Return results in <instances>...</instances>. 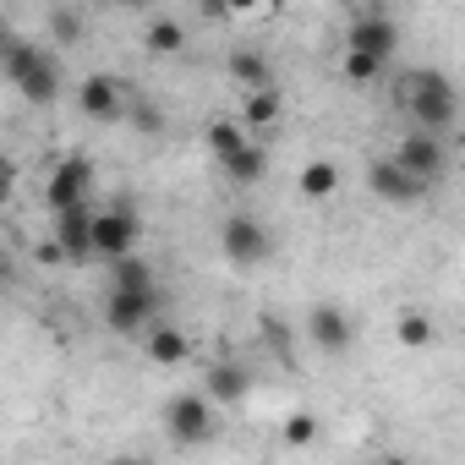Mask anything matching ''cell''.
I'll use <instances>...</instances> for the list:
<instances>
[{
    "mask_svg": "<svg viewBox=\"0 0 465 465\" xmlns=\"http://www.w3.org/2000/svg\"><path fill=\"white\" fill-rule=\"evenodd\" d=\"M77 104H83V115H88V121H121L126 94H121V83H115V77H88V83L77 88Z\"/></svg>",
    "mask_w": 465,
    "mask_h": 465,
    "instance_id": "8fae6325",
    "label": "cell"
},
{
    "mask_svg": "<svg viewBox=\"0 0 465 465\" xmlns=\"http://www.w3.org/2000/svg\"><path fill=\"white\" fill-rule=\"evenodd\" d=\"M219 252L236 263V269H258V263H269L274 236H269L263 219H252V213H230V219L219 224Z\"/></svg>",
    "mask_w": 465,
    "mask_h": 465,
    "instance_id": "7a4b0ae2",
    "label": "cell"
},
{
    "mask_svg": "<svg viewBox=\"0 0 465 465\" xmlns=\"http://www.w3.org/2000/svg\"><path fill=\"white\" fill-rule=\"evenodd\" d=\"M148 361L153 367H181L186 361V334L181 329H148Z\"/></svg>",
    "mask_w": 465,
    "mask_h": 465,
    "instance_id": "ffe728a7",
    "label": "cell"
},
{
    "mask_svg": "<svg viewBox=\"0 0 465 465\" xmlns=\"http://www.w3.org/2000/svg\"><path fill=\"white\" fill-rule=\"evenodd\" d=\"M263 0H230V12H258Z\"/></svg>",
    "mask_w": 465,
    "mask_h": 465,
    "instance_id": "4dcf8cb0",
    "label": "cell"
},
{
    "mask_svg": "<svg viewBox=\"0 0 465 465\" xmlns=\"http://www.w3.org/2000/svg\"><path fill=\"white\" fill-rule=\"evenodd\" d=\"M55 242L66 247L72 263H88V258H94V208H88V203L55 213Z\"/></svg>",
    "mask_w": 465,
    "mask_h": 465,
    "instance_id": "30bf717a",
    "label": "cell"
},
{
    "mask_svg": "<svg viewBox=\"0 0 465 465\" xmlns=\"http://www.w3.org/2000/svg\"><path fill=\"white\" fill-rule=\"evenodd\" d=\"M143 45H148V55H181L186 50V28L175 17H153L143 28Z\"/></svg>",
    "mask_w": 465,
    "mask_h": 465,
    "instance_id": "d6986e66",
    "label": "cell"
},
{
    "mask_svg": "<svg viewBox=\"0 0 465 465\" xmlns=\"http://www.w3.org/2000/svg\"><path fill=\"white\" fill-rule=\"evenodd\" d=\"M263 334H269V345L285 356V340H291V334H285V323H280V318H263Z\"/></svg>",
    "mask_w": 465,
    "mask_h": 465,
    "instance_id": "f546056e",
    "label": "cell"
},
{
    "mask_svg": "<svg viewBox=\"0 0 465 465\" xmlns=\"http://www.w3.org/2000/svg\"><path fill=\"white\" fill-rule=\"evenodd\" d=\"M242 121H247V126H274V121H280V94H274V88H247Z\"/></svg>",
    "mask_w": 465,
    "mask_h": 465,
    "instance_id": "603a6c76",
    "label": "cell"
},
{
    "mask_svg": "<svg viewBox=\"0 0 465 465\" xmlns=\"http://www.w3.org/2000/svg\"><path fill=\"white\" fill-rule=\"evenodd\" d=\"M405 110H411V121H416V126L443 132V126H454V115H460V88H454L443 72L421 66V72H411V77H405Z\"/></svg>",
    "mask_w": 465,
    "mask_h": 465,
    "instance_id": "6da1fadb",
    "label": "cell"
},
{
    "mask_svg": "<svg viewBox=\"0 0 465 465\" xmlns=\"http://www.w3.org/2000/svg\"><path fill=\"white\" fill-rule=\"evenodd\" d=\"M132 121H137L143 132H159V110H153V104H143V99L132 104Z\"/></svg>",
    "mask_w": 465,
    "mask_h": 465,
    "instance_id": "83f0119b",
    "label": "cell"
},
{
    "mask_svg": "<svg viewBox=\"0 0 465 465\" xmlns=\"http://www.w3.org/2000/svg\"><path fill=\"white\" fill-rule=\"evenodd\" d=\"M203 389L213 394V405H236V400L252 389V378H247V367H242V361H213V367H208V378H203Z\"/></svg>",
    "mask_w": 465,
    "mask_h": 465,
    "instance_id": "4fadbf2b",
    "label": "cell"
},
{
    "mask_svg": "<svg viewBox=\"0 0 465 465\" xmlns=\"http://www.w3.org/2000/svg\"><path fill=\"white\" fill-rule=\"evenodd\" d=\"M88 192H94V164H88L83 153H66V159L50 170V181H45V208H50V213L83 208Z\"/></svg>",
    "mask_w": 465,
    "mask_h": 465,
    "instance_id": "277c9868",
    "label": "cell"
},
{
    "mask_svg": "<svg viewBox=\"0 0 465 465\" xmlns=\"http://www.w3.org/2000/svg\"><path fill=\"white\" fill-rule=\"evenodd\" d=\"M383 66H389L383 55H372V50H351V45H345V61H340V72H345V77H351L356 88L378 83V72H383Z\"/></svg>",
    "mask_w": 465,
    "mask_h": 465,
    "instance_id": "7402d4cb",
    "label": "cell"
},
{
    "mask_svg": "<svg viewBox=\"0 0 465 465\" xmlns=\"http://www.w3.org/2000/svg\"><path fill=\"white\" fill-rule=\"evenodd\" d=\"M307 340H312L318 351L340 356V351H351V340H356V318H351L345 307L323 302V307H312V312H307Z\"/></svg>",
    "mask_w": 465,
    "mask_h": 465,
    "instance_id": "ba28073f",
    "label": "cell"
},
{
    "mask_svg": "<svg viewBox=\"0 0 465 465\" xmlns=\"http://www.w3.org/2000/svg\"><path fill=\"white\" fill-rule=\"evenodd\" d=\"M394 159H400V164H405L411 175H421V181H438V175H443V159H449V153H443L438 132H427V126H421V132H411V137H405V143L394 148Z\"/></svg>",
    "mask_w": 465,
    "mask_h": 465,
    "instance_id": "9c48e42d",
    "label": "cell"
},
{
    "mask_svg": "<svg viewBox=\"0 0 465 465\" xmlns=\"http://www.w3.org/2000/svg\"><path fill=\"white\" fill-rule=\"evenodd\" d=\"M197 12H203L208 23H219V17H236V12H230V0H197Z\"/></svg>",
    "mask_w": 465,
    "mask_h": 465,
    "instance_id": "f1b7e54d",
    "label": "cell"
},
{
    "mask_svg": "<svg viewBox=\"0 0 465 465\" xmlns=\"http://www.w3.org/2000/svg\"><path fill=\"white\" fill-rule=\"evenodd\" d=\"M213 427H219V416H213V394H208V389H203V394H175V400L164 405V432H170L175 443H208Z\"/></svg>",
    "mask_w": 465,
    "mask_h": 465,
    "instance_id": "3957f363",
    "label": "cell"
},
{
    "mask_svg": "<svg viewBox=\"0 0 465 465\" xmlns=\"http://www.w3.org/2000/svg\"><path fill=\"white\" fill-rule=\"evenodd\" d=\"M345 45H351V50H372V55L394 61V50H400V28H394V17H356Z\"/></svg>",
    "mask_w": 465,
    "mask_h": 465,
    "instance_id": "7c38bea8",
    "label": "cell"
},
{
    "mask_svg": "<svg viewBox=\"0 0 465 465\" xmlns=\"http://www.w3.org/2000/svg\"><path fill=\"white\" fill-rule=\"evenodd\" d=\"M296 186H302L307 203H329V197L340 192V164H334V159H307L302 175H296Z\"/></svg>",
    "mask_w": 465,
    "mask_h": 465,
    "instance_id": "9a60e30c",
    "label": "cell"
},
{
    "mask_svg": "<svg viewBox=\"0 0 465 465\" xmlns=\"http://www.w3.org/2000/svg\"><path fill=\"white\" fill-rule=\"evenodd\" d=\"M137 236H143V219L132 208H94V258H121V252H137Z\"/></svg>",
    "mask_w": 465,
    "mask_h": 465,
    "instance_id": "5b68a950",
    "label": "cell"
},
{
    "mask_svg": "<svg viewBox=\"0 0 465 465\" xmlns=\"http://www.w3.org/2000/svg\"><path fill=\"white\" fill-rule=\"evenodd\" d=\"M367 186H372V197H383V203H400V208H411V203H421V192L432 186V181H421V175H411L394 153L389 159H372L367 164Z\"/></svg>",
    "mask_w": 465,
    "mask_h": 465,
    "instance_id": "8992f818",
    "label": "cell"
},
{
    "mask_svg": "<svg viewBox=\"0 0 465 465\" xmlns=\"http://www.w3.org/2000/svg\"><path fill=\"white\" fill-rule=\"evenodd\" d=\"M432 334H438V323H432L427 312H400V318H394V340H400L405 351H421V345H432Z\"/></svg>",
    "mask_w": 465,
    "mask_h": 465,
    "instance_id": "44dd1931",
    "label": "cell"
},
{
    "mask_svg": "<svg viewBox=\"0 0 465 465\" xmlns=\"http://www.w3.org/2000/svg\"><path fill=\"white\" fill-rule=\"evenodd\" d=\"M153 307H159V291H121V285H110L104 323H110V334H148Z\"/></svg>",
    "mask_w": 465,
    "mask_h": 465,
    "instance_id": "52a82bcc",
    "label": "cell"
},
{
    "mask_svg": "<svg viewBox=\"0 0 465 465\" xmlns=\"http://www.w3.org/2000/svg\"><path fill=\"white\" fill-rule=\"evenodd\" d=\"M39 61H45L39 45H28V39H6V77H12V83H23Z\"/></svg>",
    "mask_w": 465,
    "mask_h": 465,
    "instance_id": "d4e9b609",
    "label": "cell"
},
{
    "mask_svg": "<svg viewBox=\"0 0 465 465\" xmlns=\"http://www.w3.org/2000/svg\"><path fill=\"white\" fill-rule=\"evenodd\" d=\"M230 77L242 88H274V61L263 50H236L230 55Z\"/></svg>",
    "mask_w": 465,
    "mask_h": 465,
    "instance_id": "e0dca14e",
    "label": "cell"
},
{
    "mask_svg": "<svg viewBox=\"0 0 465 465\" xmlns=\"http://www.w3.org/2000/svg\"><path fill=\"white\" fill-rule=\"evenodd\" d=\"M208 148H213V159L242 153V148H247V132H242V121H213V126H208Z\"/></svg>",
    "mask_w": 465,
    "mask_h": 465,
    "instance_id": "cb8c5ba5",
    "label": "cell"
},
{
    "mask_svg": "<svg viewBox=\"0 0 465 465\" xmlns=\"http://www.w3.org/2000/svg\"><path fill=\"white\" fill-rule=\"evenodd\" d=\"M50 34H55V45H77V39H83V17H77L72 6L50 12Z\"/></svg>",
    "mask_w": 465,
    "mask_h": 465,
    "instance_id": "484cf974",
    "label": "cell"
},
{
    "mask_svg": "<svg viewBox=\"0 0 465 465\" xmlns=\"http://www.w3.org/2000/svg\"><path fill=\"white\" fill-rule=\"evenodd\" d=\"M219 170L236 181V186H258L263 175H269V153L258 148V143H247L242 153H230V159H219Z\"/></svg>",
    "mask_w": 465,
    "mask_h": 465,
    "instance_id": "2e32d148",
    "label": "cell"
},
{
    "mask_svg": "<svg viewBox=\"0 0 465 465\" xmlns=\"http://www.w3.org/2000/svg\"><path fill=\"white\" fill-rule=\"evenodd\" d=\"M115 6H126V12H143V6H153V0H115Z\"/></svg>",
    "mask_w": 465,
    "mask_h": 465,
    "instance_id": "1f68e13d",
    "label": "cell"
},
{
    "mask_svg": "<svg viewBox=\"0 0 465 465\" xmlns=\"http://www.w3.org/2000/svg\"><path fill=\"white\" fill-rule=\"evenodd\" d=\"M110 285H121V291H153V263L137 258V252H121V258H110Z\"/></svg>",
    "mask_w": 465,
    "mask_h": 465,
    "instance_id": "ac0fdd59",
    "label": "cell"
},
{
    "mask_svg": "<svg viewBox=\"0 0 465 465\" xmlns=\"http://www.w3.org/2000/svg\"><path fill=\"white\" fill-rule=\"evenodd\" d=\"M312 438H318V416H312V411L285 416V443H291V449H302V443H312Z\"/></svg>",
    "mask_w": 465,
    "mask_h": 465,
    "instance_id": "4316f807",
    "label": "cell"
},
{
    "mask_svg": "<svg viewBox=\"0 0 465 465\" xmlns=\"http://www.w3.org/2000/svg\"><path fill=\"white\" fill-rule=\"evenodd\" d=\"M17 94H23L28 104H55V99H61V61H55V55H45V61L17 83Z\"/></svg>",
    "mask_w": 465,
    "mask_h": 465,
    "instance_id": "5bb4252c",
    "label": "cell"
}]
</instances>
